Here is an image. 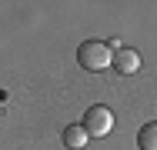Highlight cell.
<instances>
[{"instance_id": "1", "label": "cell", "mask_w": 157, "mask_h": 150, "mask_svg": "<svg viewBox=\"0 0 157 150\" xmlns=\"http://www.w3.org/2000/svg\"><path fill=\"white\" fill-rule=\"evenodd\" d=\"M77 63L90 73H100V70L114 67V47L104 43V40H84L77 47Z\"/></svg>"}, {"instance_id": "2", "label": "cell", "mask_w": 157, "mask_h": 150, "mask_svg": "<svg viewBox=\"0 0 157 150\" xmlns=\"http://www.w3.org/2000/svg\"><path fill=\"white\" fill-rule=\"evenodd\" d=\"M84 130H87V137H97V140H104V137L114 130V114H110L104 103L90 107V110L84 114Z\"/></svg>"}, {"instance_id": "3", "label": "cell", "mask_w": 157, "mask_h": 150, "mask_svg": "<svg viewBox=\"0 0 157 150\" xmlns=\"http://www.w3.org/2000/svg\"><path fill=\"white\" fill-rule=\"evenodd\" d=\"M137 67H140V54H137V50H130V47H117V50H114V70H117L121 77L137 73Z\"/></svg>"}, {"instance_id": "4", "label": "cell", "mask_w": 157, "mask_h": 150, "mask_svg": "<svg viewBox=\"0 0 157 150\" xmlns=\"http://www.w3.org/2000/svg\"><path fill=\"white\" fill-rule=\"evenodd\" d=\"M137 147L140 150H157V120L144 123V127L137 130Z\"/></svg>"}, {"instance_id": "5", "label": "cell", "mask_w": 157, "mask_h": 150, "mask_svg": "<svg viewBox=\"0 0 157 150\" xmlns=\"http://www.w3.org/2000/svg\"><path fill=\"white\" fill-rule=\"evenodd\" d=\"M63 144L70 150H80V147H87V130H84V123L77 127V123H70L67 130H63Z\"/></svg>"}]
</instances>
